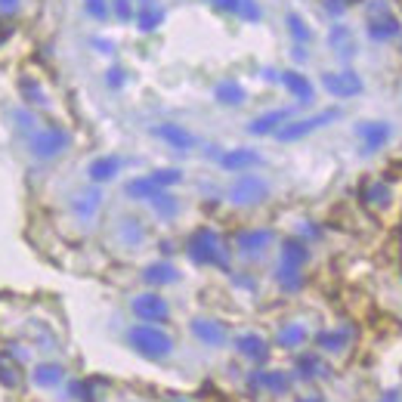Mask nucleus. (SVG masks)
<instances>
[{"label":"nucleus","mask_w":402,"mask_h":402,"mask_svg":"<svg viewBox=\"0 0 402 402\" xmlns=\"http://www.w3.org/2000/svg\"><path fill=\"white\" fill-rule=\"evenodd\" d=\"M31 384L41 387V390H53V387L65 384V368L59 362H37L31 368Z\"/></svg>","instance_id":"9b49d317"},{"label":"nucleus","mask_w":402,"mask_h":402,"mask_svg":"<svg viewBox=\"0 0 402 402\" xmlns=\"http://www.w3.org/2000/svg\"><path fill=\"white\" fill-rule=\"evenodd\" d=\"M337 118H340L337 108H328V112H319V115H313V118L288 121V124H282V127L275 130V139H282V143H294V139H304L306 134H313V130H319V127H325V124H331Z\"/></svg>","instance_id":"39448f33"},{"label":"nucleus","mask_w":402,"mask_h":402,"mask_svg":"<svg viewBox=\"0 0 402 402\" xmlns=\"http://www.w3.org/2000/svg\"><path fill=\"white\" fill-rule=\"evenodd\" d=\"M84 10H87L93 19H99V22L108 19V13H112V10H108V0H84Z\"/></svg>","instance_id":"e433bc0d"},{"label":"nucleus","mask_w":402,"mask_h":402,"mask_svg":"<svg viewBox=\"0 0 402 402\" xmlns=\"http://www.w3.org/2000/svg\"><path fill=\"white\" fill-rule=\"evenodd\" d=\"M235 15H238V19H245V22H260L263 19V10H260L257 0H238Z\"/></svg>","instance_id":"72a5a7b5"},{"label":"nucleus","mask_w":402,"mask_h":402,"mask_svg":"<svg viewBox=\"0 0 402 402\" xmlns=\"http://www.w3.org/2000/svg\"><path fill=\"white\" fill-rule=\"evenodd\" d=\"M143 278L149 285H155V288H161V285H174V282H180V273H176L170 263H152V266H145V273Z\"/></svg>","instance_id":"aec40b11"},{"label":"nucleus","mask_w":402,"mask_h":402,"mask_svg":"<svg viewBox=\"0 0 402 402\" xmlns=\"http://www.w3.org/2000/svg\"><path fill=\"white\" fill-rule=\"evenodd\" d=\"M356 134H359L362 145H365V152H377V149H381V145L387 143V139H390L393 130L387 127V124H381V121H362Z\"/></svg>","instance_id":"f8f14e48"},{"label":"nucleus","mask_w":402,"mask_h":402,"mask_svg":"<svg viewBox=\"0 0 402 402\" xmlns=\"http://www.w3.org/2000/svg\"><path fill=\"white\" fill-rule=\"evenodd\" d=\"M269 242H273V232L269 229H245L235 235V251L242 254V257L254 260V257H263Z\"/></svg>","instance_id":"0eeeda50"},{"label":"nucleus","mask_w":402,"mask_h":402,"mask_svg":"<svg viewBox=\"0 0 402 402\" xmlns=\"http://www.w3.org/2000/svg\"><path fill=\"white\" fill-rule=\"evenodd\" d=\"M266 195H269V183L263 180V176H257V174H247V170L229 186V201H232V205H242V207L260 205Z\"/></svg>","instance_id":"20e7f679"},{"label":"nucleus","mask_w":402,"mask_h":402,"mask_svg":"<svg viewBox=\"0 0 402 402\" xmlns=\"http://www.w3.org/2000/svg\"><path fill=\"white\" fill-rule=\"evenodd\" d=\"M13 37V25H10V19H4L0 15V44H6Z\"/></svg>","instance_id":"a19ab883"},{"label":"nucleus","mask_w":402,"mask_h":402,"mask_svg":"<svg viewBox=\"0 0 402 402\" xmlns=\"http://www.w3.org/2000/svg\"><path fill=\"white\" fill-rule=\"evenodd\" d=\"M108 87H124V72L121 68H108Z\"/></svg>","instance_id":"ea45409f"},{"label":"nucleus","mask_w":402,"mask_h":402,"mask_svg":"<svg viewBox=\"0 0 402 402\" xmlns=\"http://www.w3.org/2000/svg\"><path fill=\"white\" fill-rule=\"evenodd\" d=\"M328 41H331V46H335L337 53L353 56V34H350V28H346V25H335V28H331Z\"/></svg>","instance_id":"cd10ccee"},{"label":"nucleus","mask_w":402,"mask_h":402,"mask_svg":"<svg viewBox=\"0 0 402 402\" xmlns=\"http://www.w3.org/2000/svg\"><path fill=\"white\" fill-rule=\"evenodd\" d=\"M316 344L322 346V350H328V353H340L344 350V344H346V331H322L319 337H316Z\"/></svg>","instance_id":"c756f323"},{"label":"nucleus","mask_w":402,"mask_h":402,"mask_svg":"<svg viewBox=\"0 0 402 402\" xmlns=\"http://www.w3.org/2000/svg\"><path fill=\"white\" fill-rule=\"evenodd\" d=\"M19 6H22V0H0V15L10 19V15L19 13Z\"/></svg>","instance_id":"58836bf2"},{"label":"nucleus","mask_w":402,"mask_h":402,"mask_svg":"<svg viewBox=\"0 0 402 402\" xmlns=\"http://www.w3.org/2000/svg\"><path fill=\"white\" fill-rule=\"evenodd\" d=\"M306 260H309V247H306L304 242H297V238H288V242L282 245V263H285V266L304 269Z\"/></svg>","instance_id":"5701e85b"},{"label":"nucleus","mask_w":402,"mask_h":402,"mask_svg":"<svg viewBox=\"0 0 402 402\" xmlns=\"http://www.w3.org/2000/svg\"><path fill=\"white\" fill-rule=\"evenodd\" d=\"M362 192L368 195V205H387V195H390L384 183H371V186H365Z\"/></svg>","instance_id":"c9c22d12"},{"label":"nucleus","mask_w":402,"mask_h":402,"mask_svg":"<svg viewBox=\"0 0 402 402\" xmlns=\"http://www.w3.org/2000/svg\"><path fill=\"white\" fill-rule=\"evenodd\" d=\"M19 90H22V96H25L31 105H41V108L46 105V93L41 90V84H37V81H31V77H22V81H19Z\"/></svg>","instance_id":"2f4dec72"},{"label":"nucleus","mask_w":402,"mask_h":402,"mask_svg":"<svg viewBox=\"0 0 402 402\" xmlns=\"http://www.w3.org/2000/svg\"><path fill=\"white\" fill-rule=\"evenodd\" d=\"M118 170H121V158H115V155H105V158L90 161L87 174H90L93 183H105V180H112V176L118 174Z\"/></svg>","instance_id":"6ab92c4d"},{"label":"nucleus","mask_w":402,"mask_h":402,"mask_svg":"<svg viewBox=\"0 0 402 402\" xmlns=\"http://www.w3.org/2000/svg\"><path fill=\"white\" fill-rule=\"evenodd\" d=\"M161 22H164V10H161V6H155V4H149V0H143V4H139V10H136L139 31H155Z\"/></svg>","instance_id":"412c9836"},{"label":"nucleus","mask_w":402,"mask_h":402,"mask_svg":"<svg viewBox=\"0 0 402 402\" xmlns=\"http://www.w3.org/2000/svg\"><path fill=\"white\" fill-rule=\"evenodd\" d=\"M152 207L158 216H164V220H170V216H176V211H180V201H176L174 195H167V192H158V195L152 198Z\"/></svg>","instance_id":"c85d7f7f"},{"label":"nucleus","mask_w":402,"mask_h":402,"mask_svg":"<svg viewBox=\"0 0 402 402\" xmlns=\"http://www.w3.org/2000/svg\"><path fill=\"white\" fill-rule=\"evenodd\" d=\"M306 337H309V331L304 328V325L288 322V325H282V331H278V346H285V350H297V346H304Z\"/></svg>","instance_id":"4be33fe9"},{"label":"nucleus","mask_w":402,"mask_h":402,"mask_svg":"<svg viewBox=\"0 0 402 402\" xmlns=\"http://www.w3.org/2000/svg\"><path fill=\"white\" fill-rule=\"evenodd\" d=\"M322 84H325V90L337 99L356 96V93L362 90L359 74H353V72H328V74H322Z\"/></svg>","instance_id":"1a4fd4ad"},{"label":"nucleus","mask_w":402,"mask_h":402,"mask_svg":"<svg viewBox=\"0 0 402 402\" xmlns=\"http://www.w3.org/2000/svg\"><path fill=\"white\" fill-rule=\"evenodd\" d=\"M278 285H282V291H300L304 288V273H300L297 266L278 263Z\"/></svg>","instance_id":"bb28decb"},{"label":"nucleus","mask_w":402,"mask_h":402,"mask_svg":"<svg viewBox=\"0 0 402 402\" xmlns=\"http://www.w3.org/2000/svg\"><path fill=\"white\" fill-rule=\"evenodd\" d=\"M278 81H282V87L288 90L297 103H309V99H313V84L306 81V74H300V72H282Z\"/></svg>","instance_id":"2eb2a0df"},{"label":"nucleus","mask_w":402,"mask_h":402,"mask_svg":"<svg viewBox=\"0 0 402 402\" xmlns=\"http://www.w3.org/2000/svg\"><path fill=\"white\" fill-rule=\"evenodd\" d=\"M211 4L216 6V10H223V13H235L238 10V0H211Z\"/></svg>","instance_id":"79ce46f5"},{"label":"nucleus","mask_w":402,"mask_h":402,"mask_svg":"<svg viewBox=\"0 0 402 402\" xmlns=\"http://www.w3.org/2000/svg\"><path fill=\"white\" fill-rule=\"evenodd\" d=\"M158 192H164L152 176H139V180H130L127 183V195L136 198V201H152Z\"/></svg>","instance_id":"393cba45"},{"label":"nucleus","mask_w":402,"mask_h":402,"mask_svg":"<svg viewBox=\"0 0 402 402\" xmlns=\"http://www.w3.org/2000/svg\"><path fill=\"white\" fill-rule=\"evenodd\" d=\"M127 344L134 346L139 356H145V359H152V362H161L174 353V340H170V335L152 322L134 325V328L127 331Z\"/></svg>","instance_id":"f03ea898"},{"label":"nucleus","mask_w":402,"mask_h":402,"mask_svg":"<svg viewBox=\"0 0 402 402\" xmlns=\"http://www.w3.org/2000/svg\"><path fill=\"white\" fill-rule=\"evenodd\" d=\"M149 176L161 186V189H164V186H174V183H180V180H183V174H180V170H174V167H167V170H155V174H149Z\"/></svg>","instance_id":"f704fd0d"},{"label":"nucleus","mask_w":402,"mask_h":402,"mask_svg":"<svg viewBox=\"0 0 402 402\" xmlns=\"http://www.w3.org/2000/svg\"><path fill=\"white\" fill-rule=\"evenodd\" d=\"M118 235H121V242L127 247H136V245L145 242V226L139 220H134V216H127V220H121Z\"/></svg>","instance_id":"a878e982"},{"label":"nucleus","mask_w":402,"mask_h":402,"mask_svg":"<svg viewBox=\"0 0 402 402\" xmlns=\"http://www.w3.org/2000/svg\"><path fill=\"white\" fill-rule=\"evenodd\" d=\"M192 335L207 346H223L229 337V331H226V325L216 322V319H195L192 322Z\"/></svg>","instance_id":"9d476101"},{"label":"nucleus","mask_w":402,"mask_h":402,"mask_svg":"<svg viewBox=\"0 0 402 402\" xmlns=\"http://www.w3.org/2000/svg\"><path fill=\"white\" fill-rule=\"evenodd\" d=\"M260 155L251 152V149H232L226 155H220V167L223 170H232V174H245L247 167H257L260 164Z\"/></svg>","instance_id":"ddd939ff"},{"label":"nucleus","mask_w":402,"mask_h":402,"mask_svg":"<svg viewBox=\"0 0 402 402\" xmlns=\"http://www.w3.org/2000/svg\"><path fill=\"white\" fill-rule=\"evenodd\" d=\"M189 257L198 263V266H220V269H229V247L223 245V238L216 235L214 229L201 226L189 235V245H186Z\"/></svg>","instance_id":"f257e3e1"},{"label":"nucleus","mask_w":402,"mask_h":402,"mask_svg":"<svg viewBox=\"0 0 402 402\" xmlns=\"http://www.w3.org/2000/svg\"><path fill=\"white\" fill-rule=\"evenodd\" d=\"M112 10H115V15H118L121 22H130V19H134V6H130V0H115Z\"/></svg>","instance_id":"4c0bfd02"},{"label":"nucleus","mask_w":402,"mask_h":402,"mask_svg":"<svg viewBox=\"0 0 402 402\" xmlns=\"http://www.w3.org/2000/svg\"><path fill=\"white\" fill-rule=\"evenodd\" d=\"M235 350L245 356V359H251V362H263L266 359V340H263L260 335H242V337H235Z\"/></svg>","instance_id":"a211bd4d"},{"label":"nucleus","mask_w":402,"mask_h":402,"mask_svg":"<svg viewBox=\"0 0 402 402\" xmlns=\"http://www.w3.org/2000/svg\"><path fill=\"white\" fill-rule=\"evenodd\" d=\"M13 121L22 134H34L37 130V118H34V112H28V108H13Z\"/></svg>","instance_id":"473e14b6"},{"label":"nucleus","mask_w":402,"mask_h":402,"mask_svg":"<svg viewBox=\"0 0 402 402\" xmlns=\"http://www.w3.org/2000/svg\"><path fill=\"white\" fill-rule=\"evenodd\" d=\"M130 309H134V316L139 322H152L155 325V322H167L170 319V306L158 291L136 294V297L130 300Z\"/></svg>","instance_id":"423d86ee"},{"label":"nucleus","mask_w":402,"mask_h":402,"mask_svg":"<svg viewBox=\"0 0 402 402\" xmlns=\"http://www.w3.org/2000/svg\"><path fill=\"white\" fill-rule=\"evenodd\" d=\"M72 145V134L59 124H50V127H37L34 134H28V152L34 155L37 161H50L59 158L62 152Z\"/></svg>","instance_id":"7ed1b4c3"},{"label":"nucleus","mask_w":402,"mask_h":402,"mask_svg":"<svg viewBox=\"0 0 402 402\" xmlns=\"http://www.w3.org/2000/svg\"><path fill=\"white\" fill-rule=\"evenodd\" d=\"M288 118H291V108H275V112L254 118V121H251V127H247V130H251V134H257V136H260V134H275V130L282 127V124L288 121Z\"/></svg>","instance_id":"f3484780"},{"label":"nucleus","mask_w":402,"mask_h":402,"mask_svg":"<svg viewBox=\"0 0 402 402\" xmlns=\"http://www.w3.org/2000/svg\"><path fill=\"white\" fill-rule=\"evenodd\" d=\"M214 96H216V103H220V105H242L247 93H245L242 84H235V81H223V84H216Z\"/></svg>","instance_id":"b1692460"},{"label":"nucleus","mask_w":402,"mask_h":402,"mask_svg":"<svg viewBox=\"0 0 402 402\" xmlns=\"http://www.w3.org/2000/svg\"><path fill=\"white\" fill-rule=\"evenodd\" d=\"M285 22H288V31H291V37H294V41H297L300 46L313 41V31H309V25H306L304 19H300L297 13H291V15H288V19H285Z\"/></svg>","instance_id":"7c9ffc66"},{"label":"nucleus","mask_w":402,"mask_h":402,"mask_svg":"<svg viewBox=\"0 0 402 402\" xmlns=\"http://www.w3.org/2000/svg\"><path fill=\"white\" fill-rule=\"evenodd\" d=\"M297 402H319V399H316V396H309V399H297Z\"/></svg>","instance_id":"c03bdc74"},{"label":"nucleus","mask_w":402,"mask_h":402,"mask_svg":"<svg viewBox=\"0 0 402 402\" xmlns=\"http://www.w3.org/2000/svg\"><path fill=\"white\" fill-rule=\"evenodd\" d=\"M96 46H99V53H112V41H103V37H99Z\"/></svg>","instance_id":"37998d69"},{"label":"nucleus","mask_w":402,"mask_h":402,"mask_svg":"<svg viewBox=\"0 0 402 402\" xmlns=\"http://www.w3.org/2000/svg\"><path fill=\"white\" fill-rule=\"evenodd\" d=\"M155 136H161L167 145H174V149H180V152L195 145V136H192L186 127H180V124H158V127H155Z\"/></svg>","instance_id":"4468645a"},{"label":"nucleus","mask_w":402,"mask_h":402,"mask_svg":"<svg viewBox=\"0 0 402 402\" xmlns=\"http://www.w3.org/2000/svg\"><path fill=\"white\" fill-rule=\"evenodd\" d=\"M368 37L375 44H390V41H396L399 37V31H402V25H399V19L393 15L390 10L387 13H381V15H368Z\"/></svg>","instance_id":"6e6552de"},{"label":"nucleus","mask_w":402,"mask_h":402,"mask_svg":"<svg viewBox=\"0 0 402 402\" xmlns=\"http://www.w3.org/2000/svg\"><path fill=\"white\" fill-rule=\"evenodd\" d=\"M99 205H103V192L99 189H87V192H77L74 201H72V211L81 216V220H93L99 211Z\"/></svg>","instance_id":"dca6fc26"}]
</instances>
